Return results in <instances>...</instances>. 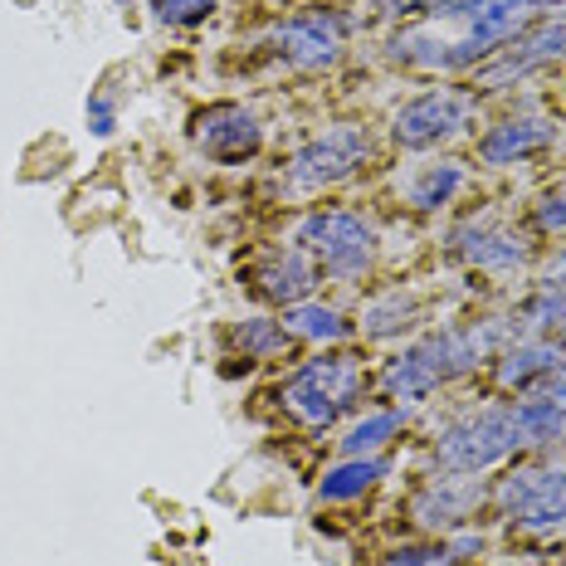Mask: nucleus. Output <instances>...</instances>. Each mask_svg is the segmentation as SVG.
Masks as SVG:
<instances>
[{
    "label": "nucleus",
    "instance_id": "obj_1",
    "mask_svg": "<svg viewBox=\"0 0 566 566\" xmlns=\"http://www.w3.org/2000/svg\"><path fill=\"white\" fill-rule=\"evenodd\" d=\"M517 444H527L523 434V410H483L479 420L454 424L440 440V459L450 469H489L503 454H513Z\"/></svg>",
    "mask_w": 566,
    "mask_h": 566
},
{
    "label": "nucleus",
    "instance_id": "obj_2",
    "mask_svg": "<svg viewBox=\"0 0 566 566\" xmlns=\"http://www.w3.org/2000/svg\"><path fill=\"white\" fill-rule=\"evenodd\" d=\"M361 391V371L352 357H327V361H313V367H303L298 376L289 381V410L298 420L308 424H327L337 416L342 406H352V396Z\"/></svg>",
    "mask_w": 566,
    "mask_h": 566
},
{
    "label": "nucleus",
    "instance_id": "obj_3",
    "mask_svg": "<svg viewBox=\"0 0 566 566\" xmlns=\"http://www.w3.org/2000/svg\"><path fill=\"white\" fill-rule=\"evenodd\" d=\"M303 244H313L333 274H357V269H367L376 234L347 210H323V216L303 220Z\"/></svg>",
    "mask_w": 566,
    "mask_h": 566
},
{
    "label": "nucleus",
    "instance_id": "obj_4",
    "mask_svg": "<svg viewBox=\"0 0 566 566\" xmlns=\"http://www.w3.org/2000/svg\"><path fill=\"white\" fill-rule=\"evenodd\" d=\"M469 108H474L469 93H454V88L424 93V98H416L396 117V142H406V147H434L440 137H454L469 123Z\"/></svg>",
    "mask_w": 566,
    "mask_h": 566
},
{
    "label": "nucleus",
    "instance_id": "obj_5",
    "mask_svg": "<svg viewBox=\"0 0 566 566\" xmlns=\"http://www.w3.org/2000/svg\"><path fill=\"white\" fill-rule=\"evenodd\" d=\"M361 157H367V133L337 127V133H327L323 142L298 151V161H293V186H327V181H337V176H347Z\"/></svg>",
    "mask_w": 566,
    "mask_h": 566
},
{
    "label": "nucleus",
    "instance_id": "obj_6",
    "mask_svg": "<svg viewBox=\"0 0 566 566\" xmlns=\"http://www.w3.org/2000/svg\"><path fill=\"white\" fill-rule=\"evenodd\" d=\"M503 503H509L513 517L533 527H547V523H566V474H517L509 489H503Z\"/></svg>",
    "mask_w": 566,
    "mask_h": 566
},
{
    "label": "nucleus",
    "instance_id": "obj_7",
    "mask_svg": "<svg viewBox=\"0 0 566 566\" xmlns=\"http://www.w3.org/2000/svg\"><path fill=\"white\" fill-rule=\"evenodd\" d=\"M196 142L216 161H244L259 151V127H254V117L240 108H210L196 117Z\"/></svg>",
    "mask_w": 566,
    "mask_h": 566
},
{
    "label": "nucleus",
    "instance_id": "obj_8",
    "mask_svg": "<svg viewBox=\"0 0 566 566\" xmlns=\"http://www.w3.org/2000/svg\"><path fill=\"white\" fill-rule=\"evenodd\" d=\"M342 34H347V20L337 15H303L279 25V54H289L293 64H327L342 50Z\"/></svg>",
    "mask_w": 566,
    "mask_h": 566
},
{
    "label": "nucleus",
    "instance_id": "obj_9",
    "mask_svg": "<svg viewBox=\"0 0 566 566\" xmlns=\"http://www.w3.org/2000/svg\"><path fill=\"white\" fill-rule=\"evenodd\" d=\"M547 142H557V123L533 117V123H503L499 133L483 137V157L489 161H513V157H533Z\"/></svg>",
    "mask_w": 566,
    "mask_h": 566
},
{
    "label": "nucleus",
    "instance_id": "obj_10",
    "mask_svg": "<svg viewBox=\"0 0 566 566\" xmlns=\"http://www.w3.org/2000/svg\"><path fill=\"white\" fill-rule=\"evenodd\" d=\"M562 50H566V15L552 20V25H542L533 40L523 44V50L509 54V64H499L493 74H483V84H503V78H513V74H527V69H537V64H547V59H557Z\"/></svg>",
    "mask_w": 566,
    "mask_h": 566
},
{
    "label": "nucleus",
    "instance_id": "obj_11",
    "mask_svg": "<svg viewBox=\"0 0 566 566\" xmlns=\"http://www.w3.org/2000/svg\"><path fill=\"white\" fill-rule=\"evenodd\" d=\"M313 289V274H308V264H303L298 254H283L279 264H269L264 274H259V293L264 298H298V293H308Z\"/></svg>",
    "mask_w": 566,
    "mask_h": 566
},
{
    "label": "nucleus",
    "instance_id": "obj_12",
    "mask_svg": "<svg viewBox=\"0 0 566 566\" xmlns=\"http://www.w3.org/2000/svg\"><path fill=\"white\" fill-rule=\"evenodd\" d=\"M459 181H464V171L444 161V167H430V171H424L420 181H410L406 191H410V200H416L420 210H434V206H444V200L459 191Z\"/></svg>",
    "mask_w": 566,
    "mask_h": 566
},
{
    "label": "nucleus",
    "instance_id": "obj_13",
    "mask_svg": "<svg viewBox=\"0 0 566 566\" xmlns=\"http://www.w3.org/2000/svg\"><path fill=\"white\" fill-rule=\"evenodd\" d=\"M557 361H562V352L557 347H542V342H537V347L513 352L509 367H503V386H527L542 371H557Z\"/></svg>",
    "mask_w": 566,
    "mask_h": 566
},
{
    "label": "nucleus",
    "instance_id": "obj_14",
    "mask_svg": "<svg viewBox=\"0 0 566 566\" xmlns=\"http://www.w3.org/2000/svg\"><path fill=\"white\" fill-rule=\"evenodd\" d=\"M386 464L381 459H357V464H342L337 474L323 479V499H352V493H361L371 479H381Z\"/></svg>",
    "mask_w": 566,
    "mask_h": 566
},
{
    "label": "nucleus",
    "instance_id": "obj_15",
    "mask_svg": "<svg viewBox=\"0 0 566 566\" xmlns=\"http://www.w3.org/2000/svg\"><path fill=\"white\" fill-rule=\"evenodd\" d=\"M283 323L303 337H347V323H342L333 308H289Z\"/></svg>",
    "mask_w": 566,
    "mask_h": 566
},
{
    "label": "nucleus",
    "instance_id": "obj_16",
    "mask_svg": "<svg viewBox=\"0 0 566 566\" xmlns=\"http://www.w3.org/2000/svg\"><path fill=\"white\" fill-rule=\"evenodd\" d=\"M479 259V264H517L523 259V244L513 240V234H489V230H479V240H474V250H469Z\"/></svg>",
    "mask_w": 566,
    "mask_h": 566
},
{
    "label": "nucleus",
    "instance_id": "obj_17",
    "mask_svg": "<svg viewBox=\"0 0 566 566\" xmlns=\"http://www.w3.org/2000/svg\"><path fill=\"white\" fill-rule=\"evenodd\" d=\"M396 424H400L396 416H371V420H361L357 430H352L347 440H342V450H347V454L376 450V444H381V440H391V434H396Z\"/></svg>",
    "mask_w": 566,
    "mask_h": 566
},
{
    "label": "nucleus",
    "instance_id": "obj_18",
    "mask_svg": "<svg viewBox=\"0 0 566 566\" xmlns=\"http://www.w3.org/2000/svg\"><path fill=\"white\" fill-rule=\"evenodd\" d=\"M240 342L254 352V357H269V352H283V327L259 317V323H244L240 327Z\"/></svg>",
    "mask_w": 566,
    "mask_h": 566
},
{
    "label": "nucleus",
    "instance_id": "obj_19",
    "mask_svg": "<svg viewBox=\"0 0 566 566\" xmlns=\"http://www.w3.org/2000/svg\"><path fill=\"white\" fill-rule=\"evenodd\" d=\"M450 547H410V552H396L386 566H444Z\"/></svg>",
    "mask_w": 566,
    "mask_h": 566
},
{
    "label": "nucleus",
    "instance_id": "obj_20",
    "mask_svg": "<svg viewBox=\"0 0 566 566\" xmlns=\"http://www.w3.org/2000/svg\"><path fill=\"white\" fill-rule=\"evenodd\" d=\"M200 10H210V0H161V15L167 20H196Z\"/></svg>",
    "mask_w": 566,
    "mask_h": 566
},
{
    "label": "nucleus",
    "instance_id": "obj_21",
    "mask_svg": "<svg viewBox=\"0 0 566 566\" xmlns=\"http://www.w3.org/2000/svg\"><path fill=\"white\" fill-rule=\"evenodd\" d=\"M542 226H547V230H566V196H552L547 206H542Z\"/></svg>",
    "mask_w": 566,
    "mask_h": 566
},
{
    "label": "nucleus",
    "instance_id": "obj_22",
    "mask_svg": "<svg viewBox=\"0 0 566 566\" xmlns=\"http://www.w3.org/2000/svg\"><path fill=\"white\" fill-rule=\"evenodd\" d=\"M396 6H450V0H396Z\"/></svg>",
    "mask_w": 566,
    "mask_h": 566
},
{
    "label": "nucleus",
    "instance_id": "obj_23",
    "mask_svg": "<svg viewBox=\"0 0 566 566\" xmlns=\"http://www.w3.org/2000/svg\"><path fill=\"white\" fill-rule=\"evenodd\" d=\"M552 400H562V406H566V376H562L557 386H552Z\"/></svg>",
    "mask_w": 566,
    "mask_h": 566
},
{
    "label": "nucleus",
    "instance_id": "obj_24",
    "mask_svg": "<svg viewBox=\"0 0 566 566\" xmlns=\"http://www.w3.org/2000/svg\"><path fill=\"white\" fill-rule=\"evenodd\" d=\"M552 279H562V289H566V259L562 264H552Z\"/></svg>",
    "mask_w": 566,
    "mask_h": 566
},
{
    "label": "nucleus",
    "instance_id": "obj_25",
    "mask_svg": "<svg viewBox=\"0 0 566 566\" xmlns=\"http://www.w3.org/2000/svg\"><path fill=\"white\" fill-rule=\"evenodd\" d=\"M562 337H566V327H562Z\"/></svg>",
    "mask_w": 566,
    "mask_h": 566
}]
</instances>
